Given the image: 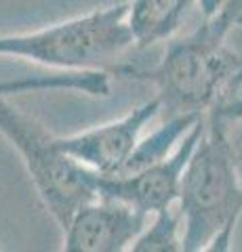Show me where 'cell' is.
<instances>
[{"mask_svg":"<svg viewBox=\"0 0 242 252\" xmlns=\"http://www.w3.org/2000/svg\"><path fill=\"white\" fill-rule=\"evenodd\" d=\"M177 206L183 217V252L232 248L242 217V179L230 149L228 122L210 112L183 172Z\"/></svg>","mask_w":242,"mask_h":252,"instance_id":"6da1fadb","label":"cell"},{"mask_svg":"<svg viewBox=\"0 0 242 252\" xmlns=\"http://www.w3.org/2000/svg\"><path fill=\"white\" fill-rule=\"evenodd\" d=\"M225 34L213 21L202 23L183 38H171L162 59L150 69L120 67L135 80L152 82L169 116L202 112L219 103L225 86L242 65V55L225 44Z\"/></svg>","mask_w":242,"mask_h":252,"instance_id":"7a4b0ae2","label":"cell"},{"mask_svg":"<svg viewBox=\"0 0 242 252\" xmlns=\"http://www.w3.org/2000/svg\"><path fill=\"white\" fill-rule=\"evenodd\" d=\"M0 135L19 154L46 215L64 231L82 206L99 198V172L69 156L59 137L11 101L0 99Z\"/></svg>","mask_w":242,"mask_h":252,"instance_id":"3957f363","label":"cell"},{"mask_svg":"<svg viewBox=\"0 0 242 252\" xmlns=\"http://www.w3.org/2000/svg\"><path fill=\"white\" fill-rule=\"evenodd\" d=\"M127 15L129 2H118L42 30L4 34L0 36V57L26 59L66 72L104 69L135 46Z\"/></svg>","mask_w":242,"mask_h":252,"instance_id":"277c9868","label":"cell"},{"mask_svg":"<svg viewBox=\"0 0 242 252\" xmlns=\"http://www.w3.org/2000/svg\"><path fill=\"white\" fill-rule=\"evenodd\" d=\"M205 128L207 114L200 120H196V124L187 130V135L181 139L177 149L171 156H167L165 160L150 164V166L131 172V175H99V195L127 202L131 206L147 212V215L175 206L179 200V191H181L183 172Z\"/></svg>","mask_w":242,"mask_h":252,"instance_id":"5b68a950","label":"cell"},{"mask_svg":"<svg viewBox=\"0 0 242 252\" xmlns=\"http://www.w3.org/2000/svg\"><path fill=\"white\" fill-rule=\"evenodd\" d=\"M162 112V101L156 97L133 107L118 120L99 124L95 128L76 132L69 137H59L61 147L74 156L84 166L93 168L104 177H114L122 172L129 158L141 139V132L156 116Z\"/></svg>","mask_w":242,"mask_h":252,"instance_id":"8992f818","label":"cell"},{"mask_svg":"<svg viewBox=\"0 0 242 252\" xmlns=\"http://www.w3.org/2000/svg\"><path fill=\"white\" fill-rule=\"evenodd\" d=\"M152 215L127 202L99 195L82 206L64 229L68 252H122L145 229Z\"/></svg>","mask_w":242,"mask_h":252,"instance_id":"52a82bcc","label":"cell"},{"mask_svg":"<svg viewBox=\"0 0 242 252\" xmlns=\"http://www.w3.org/2000/svg\"><path fill=\"white\" fill-rule=\"evenodd\" d=\"M196 0H129V30L137 49L169 42L194 9Z\"/></svg>","mask_w":242,"mask_h":252,"instance_id":"ba28073f","label":"cell"},{"mask_svg":"<svg viewBox=\"0 0 242 252\" xmlns=\"http://www.w3.org/2000/svg\"><path fill=\"white\" fill-rule=\"evenodd\" d=\"M42 91H76L89 97H107L112 91L110 74L105 69H80L66 72L59 69L46 76H26L13 80H0V99L21 93H42Z\"/></svg>","mask_w":242,"mask_h":252,"instance_id":"9c48e42d","label":"cell"},{"mask_svg":"<svg viewBox=\"0 0 242 252\" xmlns=\"http://www.w3.org/2000/svg\"><path fill=\"white\" fill-rule=\"evenodd\" d=\"M202 116H205L202 112H187V114L169 116V120L162 126H158V128L150 132L147 137L139 139L135 152L129 158L127 166H124L122 172H118V175H131V172H137L145 166H150V164L165 160L167 156L175 152L177 145L181 143V139L187 135V130H190Z\"/></svg>","mask_w":242,"mask_h":252,"instance_id":"30bf717a","label":"cell"},{"mask_svg":"<svg viewBox=\"0 0 242 252\" xmlns=\"http://www.w3.org/2000/svg\"><path fill=\"white\" fill-rule=\"evenodd\" d=\"M131 252H183V217L177 204L154 212Z\"/></svg>","mask_w":242,"mask_h":252,"instance_id":"8fae6325","label":"cell"},{"mask_svg":"<svg viewBox=\"0 0 242 252\" xmlns=\"http://www.w3.org/2000/svg\"><path fill=\"white\" fill-rule=\"evenodd\" d=\"M196 4L202 19L213 21L225 34L242 26V0H196Z\"/></svg>","mask_w":242,"mask_h":252,"instance_id":"7c38bea8","label":"cell"},{"mask_svg":"<svg viewBox=\"0 0 242 252\" xmlns=\"http://www.w3.org/2000/svg\"><path fill=\"white\" fill-rule=\"evenodd\" d=\"M208 112L219 116L225 122L242 120V65L236 72V76L230 80V84L225 86L219 103H217L213 109H208Z\"/></svg>","mask_w":242,"mask_h":252,"instance_id":"4fadbf2b","label":"cell"},{"mask_svg":"<svg viewBox=\"0 0 242 252\" xmlns=\"http://www.w3.org/2000/svg\"><path fill=\"white\" fill-rule=\"evenodd\" d=\"M228 141L234 156V164H236L238 175L242 179V120L228 122Z\"/></svg>","mask_w":242,"mask_h":252,"instance_id":"5bb4252c","label":"cell"}]
</instances>
